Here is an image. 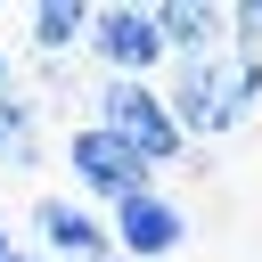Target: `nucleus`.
Segmentation results:
<instances>
[{"label":"nucleus","instance_id":"f257e3e1","mask_svg":"<svg viewBox=\"0 0 262 262\" xmlns=\"http://www.w3.org/2000/svg\"><path fill=\"white\" fill-rule=\"evenodd\" d=\"M164 106L180 123V139H229L254 106H262V66L237 57V49H213V57H172L164 66Z\"/></svg>","mask_w":262,"mask_h":262},{"label":"nucleus","instance_id":"f03ea898","mask_svg":"<svg viewBox=\"0 0 262 262\" xmlns=\"http://www.w3.org/2000/svg\"><path fill=\"white\" fill-rule=\"evenodd\" d=\"M90 123H106L123 147H139V156H147V172L188 156V139H180V123H172V106H164V90H156V82H115V74H106V82L90 90Z\"/></svg>","mask_w":262,"mask_h":262},{"label":"nucleus","instance_id":"7ed1b4c3","mask_svg":"<svg viewBox=\"0 0 262 262\" xmlns=\"http://www.w3.org/2000/svg\"><path fill=\"white\" fill-rule=\"evenodd\" d=\"M90 57H98L115 82H147L156 66H172V49H164V33H156V0L90 8Z\"/></svg>","mask_w":262,"mask_h":262},{"label":"nucleus","instance_id":"20e7f679","mask_svg":"<svg viewBox=\"0 0 262 262\" xmlns=\"http://www.w3.org/2000/svg\"><path fill=\"white\" fill-rule=\"evenodd\" d=\"M66 172H74V180H82L98 205H123V196L156 188L147 156H139V147H123L106 123H74V131H66Z\"/></svg>","mask_w":262,"mask_h":262},{"label":"nucleus","instance_id":"39448f33","mask_svg":"<svg viewBox=\"0 0 262 262\" xmlns=\"http://www.w3.org/2000/svg\"><path fill=\"white\" fill-rule=\"evenodd\" d=\"M106 237H115V254H131V262H164V254H180V246H188V213H180L164 188H139V196H123V205H115Z\"/></svg>","mask_w":262,"mask_h":262},{"label":"nucleus","instance_id":"423d86ee","mask_svg":"<svg viewBox=\"0 0 262 262\" xmlns=\"http://www.w3.org/2000/svg\"><path fill=\"white\" fill-rule=\"evenodd\" d=\"M33 229H41V254L57 262H115V237L90 205H66V196H41L33 205Z\"/></svg>","mask_w":262,"mask_h":262},{"label":"nucleus","instance_id":"0eeeda50","mask_svg":"<svg viewBox=\"0 0 262 262\" xmlns=\"http://www.w3.org/2000/svg\"><path fill=\"white\" fill-rule=\"evenodd\" d=\"M156 33L172 57H213V49H229V8L221 0H156Z\"/></svg>","mask_w":262,"mask_h":262},{"label":"nucleus","instance_id":"6e6552de","mask_svg":"<svg viewBox=\"0 0 262 262\" xmlns=\"http://www.w3.org/2000/svg\"><path fill=\"white\" fill-rule=\"evenodd\" d=\"M41 164V106L8 82L0 90V172H33Z\"/></svg>","mask_w":262,"mask_h":262},{"label":"nucleus","instance_id":"1a4fd4ad","mask_svg":"<svg viewBox=\"0 0 262 262\" xmlns=\"http://www.w3.org/2000/svg\"><path fill=\"white\" fill-rule=\"evenodd\" d=\"M25 25H33V49H41L49 66H66V49L90 41V8H82V0H41Z\"/></svg>","mask_w":262,"mask_h":262},{"label":"nucleus","instance_id":"9d476101","mask_svg":"<svg viewBox=\"0 0 262 262\" xmlns=\"http://www.w3.org/2000/svg\"><path fill=\"white\" fill-rule=\"evenodd\" d=\"M229 49L262 66V0H229Z\"/></svg>","mask_w":262,"mask_h":262},{"label":"nucleus","instance_id":"9b49d317","mask_svg":"<svg viewBox=\"0 0 262 262\" xmlns=\"http://www.w3.org/2000/svg\"><path fill=\"white\" fill-rule=\"evenodd\" d=\"M8 254H16V246H8V221H0V262H8Z\"/></svg>","mask_w":262,"mask_h":262},{"label":"nucleus","instance_id":"f8f14e48","mask_svg":"<svg viewBox=\"0 0 262 262\" xmlns=\"http://www.w3.org/2000/svg\"><path fill=\"white\" fill-rule=\"evenodd\" d=\"M0 90H8V49H0Z\"/></svg>","mask_w":262,"mask_h":262},{"label":"nucleus","instance_id":"ddd939ff","mask_svg":"<svg viewBox=\"0 0 262 262\" xmlns=\"http://www.w3.org/2000/svg\"><path fill=\"white\" fill-rule=\"evenodd\" d=\"M8 262H41V254H8Z\"/></svg>","mask_w":262,"mask_h":262},{"label":"nucleus","instance_id":"4468645a","mask_svg":"<svg viewBox=\"0 0 262 262\" xmlns=\"http://www.w3.org/2000/svg\"><path fill=\"white\" fill-rule=\"evenodd\" d=\"M115 262H131V254H115Z\"/></svg>","mask_w":262,"mask_h":262}]
</instances>
